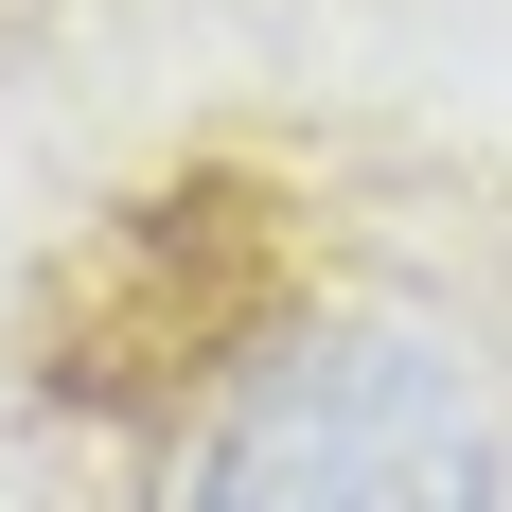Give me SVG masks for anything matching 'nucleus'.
<instances>
[{
	"instance_id": "obj_1",
	"label": "nucleus",
	"mask_w": 512,
	"mask_h": 512,
	"mask_svg": "<svg viewBox=\"0 0 512 512\" xmlns=\"http://www.w3.org/2000/svg\"><path fill=\"white\" fill-rule=\"evenodd\" d=\"M195 512H495V424L424 336L301 318L230 354L195 424Z\"/></svg>"
}]
</instances>
